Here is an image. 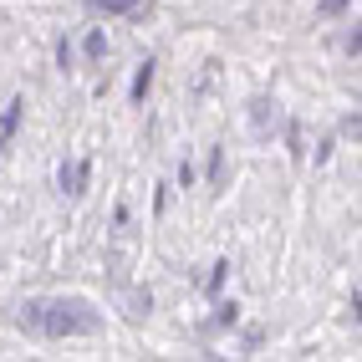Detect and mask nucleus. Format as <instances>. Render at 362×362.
Masks as SVG:
<instances>
[{
    "instance_id": "1",
    "label": "nucleus",
    "mask_w": 362,
    "mask_h": 362,
    "mask_svg": "<svg viewBox=\"0 0 362 362\" xmlns=\"http://www.w3.org/2000/svg\"><path fill=\"white\" fill-rule=\"evenodd\" d=\"M16 117H21V103H11V107H6V117H0V148L11 143V133H16Z\"/></svg>"
},
{
    "instance_id": "2",
    "label": "nucleus",
    "mask_w": 362,
    "mask_h": 362,
    "mask_svg": "<svg viewBox=\"0 0 362 362\" xmlns=\"http://www.w3.org/2000/svg\"><path fill=\"white\" fill-rule=\"evenodd\" d=\"M148 77H153V66H143V71H138V82H133V98H143V92H148Z\"/></svg>"
},
{
    "instance_id": "3",
    "label": "nucleus",
    "mask_w": 362,
    "mask_h": 362,
    "mask_svg": "<svg viewBox=\"0 0 362 362\" xmlns=\"http://www.w3.org/2000/svg\"><path fill=\"white\" fill-rule=\"evenodd\" d=\"M133 0H103V11H128Z\"/></svg>"
}]
</instances>
